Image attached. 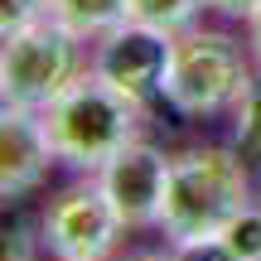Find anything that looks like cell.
<instances>
[{"label": "cell", "mask_w": 261, "mask_h": 261, "mask_svg": "<svg viewBox=\"0 0 261 261\" xmlns=\"http://www.w3.org/2000/svg\"><path fill=\"white\" fill-rule=\"evenodd\" d=\"M169 261H242L223 237H198V242H174Z\"/></svg>", "instance_id": "obj_13"}, {"label": "cell", "mask_w": 261, "mask_h": 261, "mask_svg": "<svg viewBox=\"0 0 261 261\" xmlns=\"http://www.w3.org/2000/svg\"><path fill=\"white\" fill-rule=\"evenodd\" d=\"M121 261H169V256H155V252H130V256H121Z\"/></svg>", "instance_id": "obj_18"}, {"label": "cell", "mask_w": 261, "mask_h": 261, "mask_svg": "<svg viewBox=\"0 0 261 261\" xmlns=\"http://www.w3.org/2000/svg\"><path fill=\"white\" fill-rule=\"evenodd\" d=\"M232 140L242 155L261 160V73L252 77V87L242 92V102L232 107Z\"/></svg>", "instance_id": "obj_11"}, {"label": "cell", "mask_w": 261, "mask_h": 261, "mask_svg": "<svg viewBox=\"0 0 261 261\" xmlns=\"http://www.w3.org/2000/svg\"><path fill=\"white\" fill-rule=\"evenodd\" d=\"M39 242H44V237H34L29 227H10V232H5V256H0V261H34Z\"/></svg>", "instance_id": "obj_15"}, {"label": "cell", "mask_w": 261, "mask_h": 261, "mask_svg": "<svg viewBox=\"0 0 261 261\" xmlns=\"http://www.w3.org/2000/svg\"><path fill=\"white\" fill-rule=\"evenodd\" d=\"M54 160L58 155H54V140H48L44 112L5 107V116H0V194L5 198L34 194Z\"/></svg>", "instance_id": "obj_8"}, {"label": "cell", "mask_w": 261, "mask_h": 261, "mask_svg": "<svg viewBox=\"0 0 261 261\" xmlns=\"http://www.w3.org/2000/svg\"><path fill=\"white\" fill-rule=\"evenodd\" d=\"M44 15H48V0H0V34H15Z\"/></svg>", "instance_id": "obj_14"}, {"label": "cell", "mask_w": 261, "mask_h": 261, "mask_svg": "<svg viewBox=\"0 0 261 261\" xmlns=\"http://www.w3.org/2000/svg\"><path fill=\"white\" fill-rule=\"evenodd\" d=\"M169 54H174V34H160V29H150V24L126 19L112 34H102V44H97V54H92V73L107 77L130 102L145 107L150 97H165Z\"/></svg>", "instance_id": "obj_6"}, {"label": "cell", "mask_w": 261, "mask_h": 261, "mask_svg": "<svg viewBox=\"0 0 261 261\" xmlns=\"http://www.w3.org/2000/svg\"><path fill=\"white\" fill-rule=\"evenodd\" d=\"M121 232L126 223L116 218L102 179H83V184H68L63 194H54L44 208V223H39L48 256L58 261H107Z\"/></svg>", "instance_id": "obj_5"}, {"label": "cell", "mask_w": 261, "mask_h": 261, "mask_svg": "<svg viewBox=\"0 0 261 261\" xmlns=\"http://www.w3.org/2000/svg\"><path fill=\"white\" fill-rule=\"evenodd\" d=\"M77 77H83V39L68 24H58L54 15L5 34V54H0V97H5V107L44 112Z\"/></svg>", "instance_id": "obj_4"}, {"label": "cell", "mask_w": 261, "mask_h": 261, "mask_svg": "<svg viewBox=\"0 0 261 261\" xmlns=\"http://www.w3.org/2000/svg\"><path fill=\"white\" fill-rule=\"evenodd\" d=\"M48 15L77 39H102L116 24H126V0H48Z\"/></svg>", "instance_id": "obj_9"}, {"label": "cell", "mask_w": 261, "mask_h": 261, "mask_svg": "<svg viewBox=\"0 0 261 261\" xmlns=\"http://www.w3.org/2000/svg\"><path fill=\"white\" fill-rule=\"evenodd\" d=\"M252 48H242L223 29H184L174 34V54H169L165 73V102L179 116H218L232 112L242 92L252 87Z\"/></svg>", "instance_id": "obj_3"}, {"label": "cell", "mask_w": 261, "mask_h": 261, "mask_svg": "<svg viewBox=\"0 0 261 261\" xmlns=\"http://www.w3.org/2000/svg\"><path fill=\"white\" fill-rule=\"evenodd\" d=\"M208 0H126V19L136 24H150L160 34H184V29L198 24Z\"/></svg>", "instance_id": "obj_10"}, {"label": "cell", "mask_w": 261, "mask_h": 261, "mask_svg": "<svg viewBox=\"0 0 261 261\" xmlns=\"http://www.w3.org/2000/svg\"><path fill=\"white\" fill-rule=\"evenodd\" d=\"M208 10H218V15H232V19H252L261 10V0H208Z\"/></svg>", "instance_id": "obj_16"}, {"label": "cell", "mask_w": 261, "mask_h": 261, "mask_svg": "<svg viewBox=\"0 0 261 261\" xmlns=\"http://www.w3.org/2000/svg\"><path fill=\"white\" fill-rule=\"evenodd\" d=\"M44 126H48L58 165L97 174L112 155H121L130 140H140L145 107L130 102L126 92H116L107 77L83 73L73 87H63L44 107Z\"/></svg>", "instance_id": "obj_2"}, {"label": "cell", "mask_w": 261, "mask_h": 261, "mask_svg": "<svg viewBox=\"0 0 261 261\" xmlns=\"http://www.w3.org/2000/svg\"><path fill=\"white\" fill-rule=\"evenodd\" d=\"M107 198H112L116 218L126 227H160V203H165V184H169V155H160L145 140H130L121 155H112L102 169Z\"/></svg>", "instance_id": "obj_7"}, {"label": "cell", "mask_w": 261, "mask_h": 261, "mask_svg": "<svg viewBox=\"0 0 261 261\" xmlns=\"http://www.w3.org/2000/svg\"><path fill=\"white\" fill-rule=\"evenodd\" d=\"M252 198V174L242 150L227 145H189L169 155V184L160 203V232L169 242L218 237Z\"/></svg>", "instance_id": "obj_1"}, {"label": "cell", "mask_w": 261, "mask_h": 261, "mask_svg": "<svg viewBox=\"0 0 261 261\" xmlns=\"http://www.w3.org/2000/svg\"><path fill=\"white\" fill-rule=\"evenodd\" d=\"M218 237H223V242L232 247L242 261H261V208L247 203V208H242V213H237Z\"/></svg>", "instance_id": "obj_12"}, {"label": "cell", "mask_w": 261, "mask_h": 261, "mask_svg": "<svg viewBox=\"0 0 261 261\" xmlns=\"http://www.w3.org/2000/svg\"><path fill=\"white\" fill-rule=\"evenodd\" d=\"M247 48H252V58H256V68H261V10L247 19Z\"/></svg>", "instance_id": "obj_17"}]
</instances>
